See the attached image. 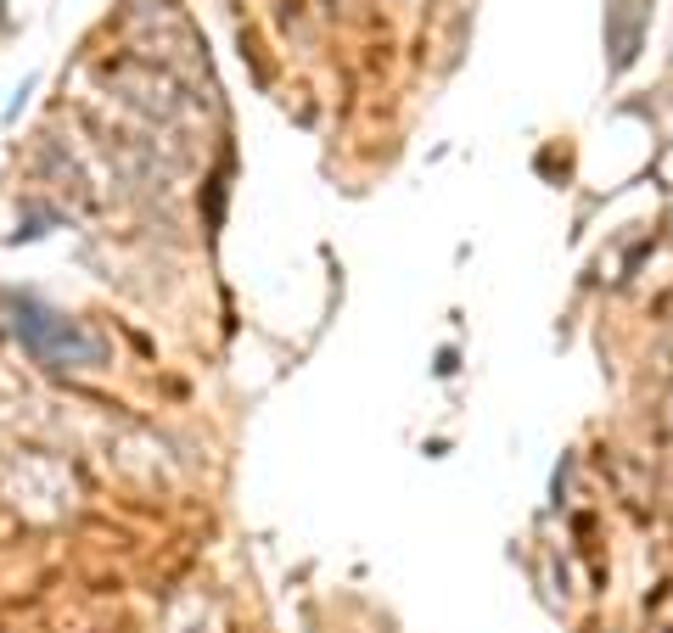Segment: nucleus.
Returning <instances> with one entry per match:
<instances>
[{
  "mask_svg": "<svg viewBox=\"0 0 673 633\" xmlns=\"http://www.w3.org/2000/svg\"><path fill=\"white\" fill-rule=\"evenodd\" d=\"M6 314H12V331L17 342L40 359V365H57V370H90L107 359V342L96 337V331H85L79 320H68V314L45 309L40 297H6Z\"/></svg>",
  "mask_w": 673,
  "mask_h": 633,
  "instance_id": "1",
  "label": "nucleus"
}]
</instances>
